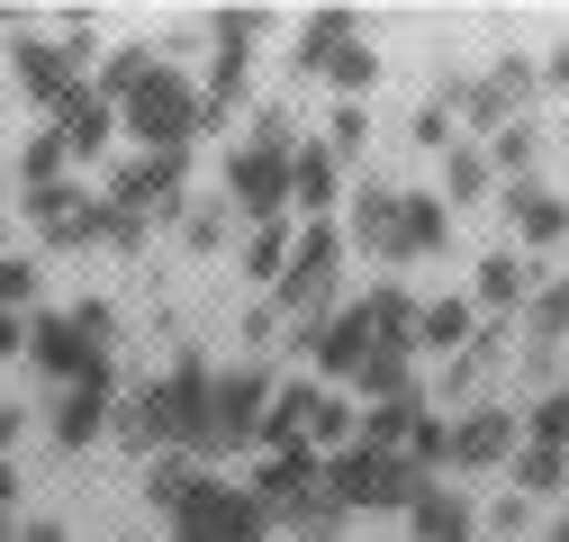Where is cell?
I'll use <instances>...</instances> for the list:
<instances>
[{"mask_svg":"<svg viewBox=\"0 0 569 542\" xmlns=\"http://www.w3.org/2000/svg\"><path fill=\"white\" fill-rule=\"evenodd\" d=\"M208 371L199 353L190 362H172L163 380H146V389H127L118 406H109V434L118 443H136V452H190L199 443V406H208Z\"/></svg>","mask_w":569,"mask_h":542,"instance_id":"obj_1","label":"cell"},{"mask_svg":"<svg viewBox=\"0 0 569 542\" xmlns=\"http://www.w3.org/2000/svg\"><path fill=\"white\" fill-rule=\"evenodd\" d=\"M343 235L362 244L371 262H425V253H443L452 218H443L425 190H389V181H362V190H352V218H343Z\"/></svg>","mask_w":569,"mask_h":542,"instance_id":"obj_2","label":"cell"},{"mask_svg":"<svg viewBox=\"0 0 569 542\" xmlns=\"http://www.w3.org/2000/svg\"><path fill=\"white\" fill-rule=\"evenodd\" d=\"M109 334H118V317H109L100 299H82V308H46V317H28V362H37L54 389L109 380Z\"/></svg>","mask_w":569,"mask_h":542,"instance_id":"obj_3","label":"cell"},{"mask_svg":"<svg viewBox=\"0 0 569 542\" xmlns=\"http://www.w3.org/2000/svg\"><path fill=\"white\" fill-rule=\"evenodd\" d=\"M290 154H299V136H290V109H262L253 136L227 154V190H236V209L280 227L290 218Z\"/></svg>","mask_w":569,"mask_h":542,"instance_id":"obj_4","label":"cell"},{"mask_svg":"<svg viewBox=\"0 0 569 542\" xmlns=\"http://www.w3.org/2000/svg\"><path fill=\"white\" fill-rule=\"evenodd\" d=\"M262 416H271V371H262V362L218 371V380H208V406H199V443H190V461H227V452L262 443Z\"/></svg>","mask_w":569,"mask_h":542,"instance_id":"obj_5","label":"cell"},{"mask_svg":"<svg viewBox=\"0 0 569 542\" xmlns=\"http://www.w3.org/2000/svg\"><path fill=\"white\" fill-rule=\"evenodd\" d=\"M326 489H335V506H343V515H407V506H416V489H425V470H416L407 452L343 443V452L326 461Z\"/></svg>","mask_w":569,"mask_h":542,"instance_id":"obj_6","label":"cell"},{"mask_svg":"<svg viewBox=\"0 0 569 542\" xmlns=\"http://www.w3.org/2000/svg\"><path fill=\"white\" fill-rule=\"evenodd\" d=\"M118 127H127L146 154H190V136L208 127V118H199V82H181L172 63H154V73L118 100Z\"/></svg>","mask_w":569,"mask_h":542,"instance_id":"obj_7","label":"cell"},{"mask_svg":"<svg viewBox=\"0 0 569 542\" xmlns=\"http://www.w3.org/2000/svg\"><path fill=\"white\" fill-rule=\"evenodd\" d=\"M335 271H343V227H308L299 244H290V262H280V281H271V317H290L299 334L308 325H326L335 317Z\"/></svg>","mask_w":569,"mask_h":542,"instance_id":"obj_8","label":"cell"},{"mask_svg":"<svg viewBox=\"0 0 569 542\" xmlns=\"http://www.w3.org/2000/svg\"><path fill=\"white\" fill-rule=\"evenodd\" d=\"M299 73H326L343 100H362L371 73H380V54H371L362 19H352V10H317V19L299 28Z\"/></svg>","mask_w":569,"mask_h":542,"instance_id":"obj_9","label":"cell"},{"mask_svg":"<svg viewBox=\"0 0 569 542\" xmlns=\"http://www.w3.org/2000/svg\"><path fill=\"white\" fill-rule=\"evenodd\" d=\"M172 542H271V515L253 489H218L208 480L181 515H172Z\"/></svg>","mask_w":569,"mask_h":542,"instance_id":"obj_10","label":"cell"},{"mask_svg":"<svg viewBox=\"0 0 569 542\" xmlns=\"http://www.w3.org/2000/svg\"><path fill=\"white\" fill-rule=\"evenodd\" d=\"M82 54H91V28H73L63 46H46V37H19V46H10V73H19V91H28V100L63 109V100L82 91Z\"/></svg>","mask_w":569,"mask_h":542,"instance_id":"obj_11","label":"cell"},{"mask_svg":"<svg viewBox=\"0 0 569 542\" xmlns=\"http://www.w3.org/2000/svg\"><path fill=\"white\" fill-rule=\"evenodd\" d=\"M181 181H190V154H136L100 199H109V209H136V218H181Z\"/></svg>","mask_w":569,"mask_h":542,"instance_id":"obj_12","label":"cell"},{"mask_svg":"<svg viewBox=\"0 0 569 542\" xmlns=\"http://www.w3.org/2000/svg\"><path fill=\"white\" fill-rule=\"evenodd\" d=\"M525 425L507 416V406H461V425H443V470H497L516 461Z\"/></svg>","mask_w":569,"mask_h":542,"instance_id":"obj_13","label":"cell"},{"mask_svg":"<svg viewBox=\"0 0 569 542\" xmlns=\"http://www.w3.org/2000/svg\"><path fill=\"white\" fill-rule=\"evenodd\" d=\"M28 218L46 244H100V199L73 190V181H54V190H28Z\"/></svg>","mask_w":569,"mask_h":542,"instance_id":"obj_14","label":"cell"},{"mask_svg":"<svg viewBox=\"0 0 569 542\" xmlns=\"http://www.w3.org/2000/svg\"><path fill=\"white\" fill-rule=\"evenodd\" d=\"M109 406H118V398H109V380H73V389L54 398L46 434H54L63 452H82V443H100V434H109Z\"/></svg>","mask_w":569,"mask_h":542,"instance_id":"obj_15","label":"cell"},{"mask_svg":"<svg viewBox=\"0 0 569 542\" xmlns=\"http://www.w3.org/2000/svg\"><path fill=\"white\" fill-rule=\"evenodd\" d=\"M507 227H516L525 244H560V235H569V199L542 190V181H516V190H507Z\"/></svg>","mask_w":569,"mask_h":542,"instance_id":"obj_16","label":"cell"},{"mask_svg":"<svg viewBox=\"0 0 569 542\" xmlns=\"http://www.w3.org/2000/svg\"><path fill=\"white\" fill-rule=\"evenodd\" d=\"M271 524H290L299 542H335V533H343V506H335V489H326V470H317L308 489L280 498V506H271Z\"/></svg>","mask_w":569,"mask_h":542,"instance_id":"obj_17","label":"cell"},{"mask_svg":"<svg viewBox=\"0 0 569 542\" xmlns=\"http://www.w3.org/2000/svg\"><path fill=\"white\" fill-rule=\"evenodd\" d=\"M208 480H218V470L190 461V452H154V461H146V498H154V515H181Z\"/></svg>","mask_w":569,"mask_h":542,"instance_id":"obj_18","label":"cell"},{"mask_svg":"<svg viewBox=\"0 0 569 542\" xmlns=\"http://www.w3.org/2000/svg\"><path fill=\"white\" fill-rule=\"evenodd\" d=\"M407 524H416V542H479V533H470V498H461V489H435V480L416 489Z\"/></svg>","mask_w":569,"mask_h":542,"instance_id":"obj_19","label":"cell"},{"mask_svg":"<svg viewBox=\"0 0 569 542\" xmlns=\"http://www.w3.org/2000/svg\"><path fill=\"white\" fill-rule=\"evenodd\" d=\"M343 199V163L326 154V145H299L290 154V209H308V218H326Z\"/></svg>","mask_w":569,"mask_h":542,"instance_id":"obj_20","label":"cell"},{"mask_svg":"<svg viewBox=\"0 0 569 542\" xmlns=\"http://www.w3.org/2000/svg\"><path fill=\"white\" fill-rule=\"evenodd\" d=\"M525 334H533V371H551V344H569V271L525 299Z\"/></svg>","mask_w":569,"mask_h":542,"instance_id":"obj_21","label":"cell"},{"mask_svg":"<svg viewBox=\"0 0 569 542\" xmlns=\"http://www.w3.org/2000/svg\"><path fill=\"white\" fill-rule=\"evenodd\" d=\"M109 127H118V109H109V100H100L91 82H82L73 100L54 109V136H63V145H73V154H100V145H109Z\"/></svg>","mask_w":569,"mask_h":542,"instance_id":"obj_22","label":"cell"},{"mask_svg":"<svg viewBox=\"0 0 569 542\" xmlns=\"http://www.w3.org/2000/svg\"><path fill=\"white\" fill-rule=\"evenodd\" d=\"M533 299V262L525 253H488L479 281H470V308H525Z\"/></svg>","mask_w":569,"mask_h":542,"instance_id":"obj_23","label":"cell"},{"mask_svg":"<svg viewBox=\"0 0 569 542\" xmlns=\"http://www.w3.org/2000/svg\"><path fill=\"white\" fill-rule=\"evenodd\" d=\"M470 317H479L470 299H435V308H416V344H425V353H461V344H470Z\"/></svg>","mask_w":569,"mask_h":542,"instance_id":"obj_24","label":"cell"},{"mask_svg":"<svg viewBox=\"0 0 569 542\" xmlns=\"http://www.w3.org/2000/svg\"><path fill=\"white\" fill-rule=\"evenodd\" d=\"M533 154H542V136H533L525 118L488 136V172H507V190H516V181H533Z\"/></svg>","mask_w":569,"mask_h":542,"instance_id":"obj_25","label":"cell"},{"mask_svg":"<svg viewBox=\"0 0 569 542\" xmlns=\"http://www.w3.org/2000/svg\"><path fill=\"white\" fill-rule=\"evenodd\" d=\"M352 434H362V416H352V398L317 389V406H308V434H299V443H308V452H317V443H335V452H343Z\"/></svg>","mask_w":569,"mask_h":542,"instance_id":"obj_26","label":"cell"},{"mask_svg":"<svg viewBox=\"0 0 569 542\" xmlns=\"http://www.w3.org/2000/svg\"><path fill=\"white\" fill-rule=\"evenodd\" d=\"M516 489H533V498L569 489V452H551V443H516Z\"/></svg>","mask_w":569,"mask_h":542,"instance_id":"obj_27","label":"cell"},{"mask_svg":"<svg viewBox=\"0 0 569 542\" xmlns=\"http://www.w3.org/2000/svg\"><path fill=\"white\" fill-rule=\"evenodd\" d=\"M443 181H452V199H488V181H497V172H488V154H479V145H452V154H443Z\"/></svg>","mask_w":569,"mask_h":542,"instance_id":"obj_28","label":"cell"},{"mask_svg":"<svg viewBox=\"0 0 569 542\" xmlns=\"http://www.w3.org/2000/svg\"><path fill=\"white\" fill-rule=\"evenodd\" d=\"M525 443H551V452H569V389H551L533 416H525Z\"/></svg>","mask_w":569,"mask_h":542,"instance_id":"obj_29","label":"cell"},{"mask_svg":"<svg viewBox=\"0 0 569 542\" xmlns=\"http://www.w3.org/2000/svg\"><path fill=\"white\" fill-rule=\"evenodd\" d=\"M326 127H335V136H326V154H335V163H352V154H362V136H371V109H362V100H343Z\"/></svg>","mask_w":569,"mask_h":542,"instance_id":"obj_30","label":"cell"},{"mask_svg":"<svg viewBox=\"0 0 569 542\" xmlns=\"http://www.w3.org/2000/svg\"><path fill=\"white\" fill-rule=\"evenodd\" d=\"M63 163H73V145H63V136L46 127L37 145H28V190H54V181H63Z\"/></svg>","mask_w":569,"mask_h":542,"instance_id":"obj_31","label":"cell"},{"mask_svg":"<svg viewBox=\"0 0 569 542\" xmlns=\"http://www.w3.org/2000/svg\"><path fill=\"white\" fill-rule=\"evenodd\" d=\"M37 299V262L28 253H0V317H19Z\"/></svg>","mask_w":569,"mask_h":542,"instance_id":"obj_32","label":"cell"},{"mask_svg":"<svg viewBox=\"0 0 569 542\" xmlns=\"http://www.w3.org/2000/svg\"><path fill=\"white\" fill-rule=\"evenodd\" d=\"M280 262H290V227H262L244 244V271H253V281H280Z\"/></svg>","mask_w":569,"mask_h":542,"instance_id":"obj_33","label":"cell"},{"mask_svg":"<svg viewBox=\"0 0 569 542\" xmlns=\"http://www.w3.org/2000/svg\"><path fill=\"white\" fill-rule=\"evenodd\" d=\"M100 244H109V253H146V218H136V209H109V199H100Z\"/></svg>","mask_w":569,"mask_h":542,"instance_id":"obj_34","label":"cell"},{"mask_svg":"<svg viewBox=\"0 0 569 542\" xmlns=\"http://www.w3.org/2000/svg\"><path fill=\"white\" fill-rule=\"evenodd\" d=\"M407 136H416L425 154H452V109H443V100H425V109L407 118Z\"/></svg>","mask_w":569,"mask_h":542,"instance_id":"obj_35","label":"cell"},{"mask_svg":"<svg viewBox=\"0 0 569 542\" xmlns=\"http://www.w3.org/2000/svg\"><path fill=\"white\" fill-rule=\"evenodd\" d=\"M181 235H190V253H208L227 235V209H181Z\"/></svg>","mask_w":569,"mask_h":542,"instance_id":"obj_36","label":"cell"},{"mask_svg":"<svg viewBox=\"0 0 569 542\" xmlns=\"http://www.w3.org/2000/svg\"><path fill=\"white\" fill-rule=\"evenodd\" d=\"M19 425H28L19 406H0V461H10V443H19Z\"/></svg>","mask_w":569,"mask_h":542,"instance_id":"obj_37","label":"cell"},{"mask_svg":"<svg viewBox=\"0 0 569 542\" xmlns=\"http://www.w3.org/2000/svg\"><path fill=\"white\" fill-rule=\"evenodd\" d=\"M19 542H73L63 524H19Z\"/></svg>","mask_w":569,"mask_h":542,"instance_id":"obj_38","label":"cell"},{"mask_svg":"<svg viewBox=\"0 0 569 542\" xmlns=\"http://www.w3.org/2000/svg\"><path fill=\"white\" fill-rule=\"evenodd\" d=\"M10 498H19V470H10V461H0V506H10Z\"/></svg>","mask_w":569,"mask_h":542,"instance_id":"obj_39","label":"cell"},{"mask_svg":"<svg viewBox=\"0 0 569 542\" xmlns=\"http://www.w3.org/2000/svg\"><path fill=\"white\" fill-rule=\"evenodd\" d=\"M551 82H560V91H569V46H560V54H551Z\"/></svg>","mask_w":569,"mask_h":542,"instance_id":"obj_40","label":"cell"},{"mask_svg":"<svg viewBox=\"0 0 569 542\" xmlns=\"http://www.w3.org/2000/svg\"><path fill=\"white\" fill-rule=\"evenodd\" d=\"M0 542H19V515H10V506H0Z\"/></svg>","mask_w":569,"mask_h":542,"instance_id":"obj_41","label":"cell"},{"mask_svg":"<svg viewBox=\"0 0 569 542\" xmlns=\"http://www.w3.org/2000/svg\"><path fill=\"white\" fill-rule=\"evenodd\" d=\"M542 542H569V515H560V524H551V533H542Z\"/></svg>","mask_w":569,"mask_h":542,"instance_id":"obj_42","label":"cell"},{"mask_svg":"<svg viewBox=\"0 0 569 542\" xmlns=\"http://www.w3.org/2000/svg\"><path fill=\"white\" fill-rule=\"evenodd\" d=\"M560 389H569V371H560Z\"/></svg>","mask_w":569,"mask_h":542,"instance_id":"obj_43","label":"cell"}]
</instances>
